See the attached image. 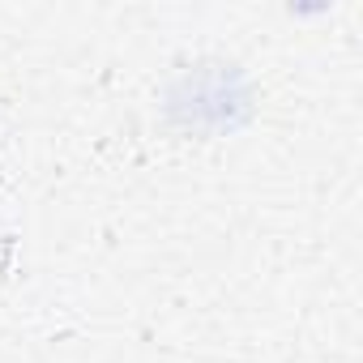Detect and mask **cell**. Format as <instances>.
Segmentation results:
<instances>
[{
    "label": "cell",
    "mask_w": 363,
    "mask_h": 363,
    "mask_svg": "<svg viewBox=\"0 0 363 363\" xmlns=\"http://www.w3.org/2000/svg\"><path fill=\"white\" fill-rule=\"evenodd\" d=\"M162 111L179 128L223 137L252 120V82L240 65L197 60L175 73V82L162 94Z\"/></svg>",
    "instance_id": "1"
}]
</instances>
